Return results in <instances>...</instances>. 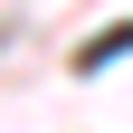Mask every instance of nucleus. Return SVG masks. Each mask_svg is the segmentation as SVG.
<instances>
[{"instance_id":"obj_1","label":"nucleus","mask_w":133,"mask_h":133,"mask_svg":"<svg viewBox=\"0 0 133 133\" xmlns=\"http://www.w3.org/2000/svg\"><path fill=\"white\" fill-rule=\"evenodd\" d=\"M76 57H86V66H114V57H133V19H124V29H105L95 48H76Z\"/></svg>"}]
</instances>
